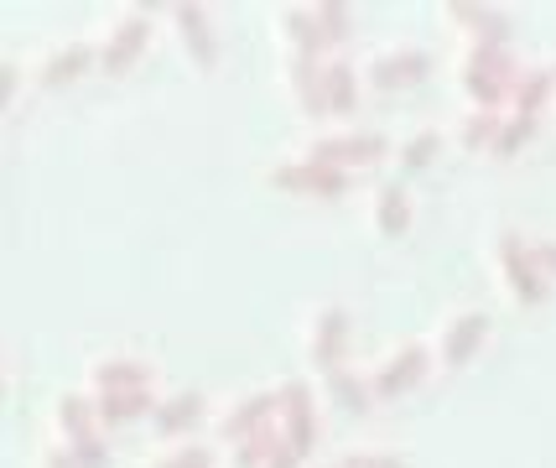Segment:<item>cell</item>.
I'll return each mask as SVG.
<instances>
[{
  "mask_svg": "<svg viewBox=\"0 0 556 468\" xmlns=\"http://www.w3.org/2000/svg\"><path fill=\"white\" fill-rule=\"evenodd\" d=\"M307 349H313V359L323 365V370H339L343 349H349V313H343V307H323V313L313 318V339H307Z\"/></svg>",
  "mask_w": 556,
  "mask_h": 468,
  "instance_id": "6da1fadb",
  "label": "cell"
},
{
  "mask_svg": "<svg viewBox=\"0 0 556 468\" xmlns=\"http://www.w3.org/2000/svg\"><path fill=\"white\" fill-rule=\"evenodd\" d=\"M146 31H151V22H146V16L115 22V26H110V37L99 42V63H104V68H115V74H121V68H130V63L141 58V48H146Z\"/></svg>",
  "mask_w": 556,
  "mask_h": 468,
  "instance_id": "7a4b0ae2",
  "label": "cell"
},
{
  "mask_svg": "<svg viewBox=\"0 0 556 468\" xmlns=\"http://www.w3.org/2000/svg\"><path fill=\"white\" fill-rule=\"evenodd\" d=\"M484 333H489L484 313H463V318H453L447 328H442V344H437V354H442L447 365H463L473 349L484 344Z\"/></svg>",
  "mask_w": 556,
  "mask_h": 468,
  "instance_id": "3957f363",
  "label": "cell"
},
{
  "mask_svg": "<svg viewBox=\"0 0 556 468\" xmlns=\"http://www.w3.org/2000/svg\"><path fill=\"white\" fill-rule=\"evenodd\" d=\"M421 375H427V349H401L395 359H386L380 370L369 375V391L390 395V391H401V385H412V380H421Z\"/></svg>",
  "mask_w": 556,
  "mask_h": 468,
  "instance_id": "277c9868",
  "label": "cell"
},
{
  "mask_svg": "<svg viewBox=\"0 0 556 468\" xmlns=\"http://www.w3.org/2000/svg\"><path fill=\"white\" fill-rule=\"evenodd\" d=\"M94 412H99V427H115V421H130L141 412H156V406H151V391L136 385V391H99Z\"/></svg>",
  "mask_w": 556,
  "mask_h": 468,
  "instance_id": "5b68a950",
  "label": "cell"
},
{
  "mask_svg": "<svg viewBox=\"0 0 556 468\" xmlns=\"http://www.w3.org/2000/svg\"><path fill=\"white\" fill-rule=\"evenodd\" d=\"M172 16H177V31H182V42L193 48V58H198V63H203V68H214L218 42H214V31H208V16H203L198 5H177Z\"/></svg>",
  "mask_w": 556,
  "mask_h": 468,
  "instance_id": "8992f818",
  "label": "cell"
},
{
  "mask_svg": "<svg viewBox=\"0 0 556 468\" xmlns=\"http://www.w3.org/2000/svg\"><path fill=\"white\" fill-rule=\"evenodd\" d=\"M89 385L99 391H136V385H151V370L136 365V359H99L94 375H89Z\"/></svg>",
  "mask_w": 556,
  "mask_h": 468,
  "instance_id": "52a82bcc",
  "label": "cell"
},
{
  "mask_svg": "<svg viewBox=\"0 0 556 468\" xmlns=\"http://www.w3.org/2000/svg\"><path fill=\"white\" fill-rule=\"evenodd\" d=\"M323 89H328V104L333 110H354L359 104V74L349 68V63H323Z\"/></svg>",
  "mask_w": 556,
  "mask_h": 468,
  "instance_id": "ba28073f",
  "label": "cell"
},
{
  "mask_svg": "<svg viewBox=\"0 0 556 468\" xmlns=\"http://www.w3.org/2000/svg\"><path fill=\"white\" fill-rule=\"evenodd\" d=\"M99 58V48H84V42H68V48H58L48 58V68H42V84H63V78L84 74L89 63Z\"/></svg>",
  "mask_w": 556,
  "mask_h": 468,
  "instance_id": "9c48e42d",
  "label": "cell"
},
{
  "mask_svg": "<svg viewBox=\"0 0 556 468\" xmlns=\"http://www.w3.org/2000/svg\"><path fill=\"white\" fill-rule=\"evenodd\" d=\"M552 89H556L552 74H520L515 78V115L535 121V115H541V104L552 99Z\"/></svg>",
  "mask_w": 556,
  "mask_h": 468,
  "instance_id": "30bf717a",
  "label": "cell"
},
{
  "mask_svg": "<svg viewBox=\"0 0 556 468\" xmlns=\"http://www.w3.org/2000/svg\"><path fill=\"white\" fill-rule=\"evenodd\" d=\"M412 224V203L401 188H380L375 193V229H386V235H401Z\"/></svg>",
  "mask_w": 556,
  "mask_h": 468,
  "instance_id": "8fae6325",
  "label": "cell"
},
{
  "mask_svg": "<svg viewBox=\"0 0 556 468\" xmlns=\"http://www.w3.org/2000/svg\"><path fill=\"white\" fill-rule=\"evenodd\" d=\"M276 417H281V427L313 421V391H307L302 380H287V385H276Z\"/></svg>",
  "mask_w": 556,
  "mask_h": 468,
  "instance_id": "7c38bea8",
  "label": "cell"
},
{
  "mask_svg": "<svg viewBox=\"0 0 556 468\" xmlns=\"http://www.w3.org/2000/svg\"><path fill=\"white\" fill-rule=\"evenodd\" d=\"M198 412H203V401H198L193 391H182V395H172V401H162L151 417H156V427L162 432H182V427H193Z\"/></svg>",
  "mask_w": 556,
  "mask_h": 468,
  "instance_id": "4fadbf2b",
  "label": "cell"
},
{
  "mask_svg": "<svg viewBox=\"0 0 556 468\" xmlns=\"http://www.w3.org/2000/svg\"><path fill=\"white\" fill-rule=\"evenodd\" d=\"M328 395L339 401V406H364V395H375L369 391V380L364 375H354V370H328Z\"/></svg>",
  "mask_w": 556,
  "mask_h": 468,
  "instance_id": "5bb4252c",
  "label": "cell"
},
{
  "mask_svg": "<svg viewBox=\"0 0 556 468\" xmlns=\"http://www.w3.org/2000/svg\"><path fill=\"white\" fill-rule=\"evenodd\" d=\"M463 141H468V147H494V141H500V115L473 110V115L463 121Z\"/></svg>",
  "mask_w": 556,
  "mask_h": 468,
  "instance_id": "9a60e30c",
  "label": "cell"
},
{
  "mask_svg": "<svg viewBox=\"0 0 556 468\" xmlns=\"http://www.w3.org/2000/svg\"><path fill=\"white\" fill-rule=\"evenodd\" d=\"M343 147H349V167H364V162H375V156L386 151V136H375V130H349Z\"/></svg>",
  "mask_w": 556,
  "mask_h": 468,
  "instance_id": "2e32d148",
  "label": "cell"
},
{
  "mask_svg": "<svg viewBox=\"0 0 556 468\" xmlns=\"http://www.w3.org/2000/svg\"><path fill=\"white\" fill-rule=\"evenodd\" d=\"M317 182V167L302 156V162H287V167H276V188H287V193H313Z\"/></svg>",
  "mask_w": 556,
  "mask_h": 468,
  "instance_id": "e0dca14e",
  "label": "cell"
},
{
  "mask_svg": "<svg viewBox=\"0 0 556 468\" xmlns=\"http://www.w3.org/2000/svg\"><path fill=\"white\" fill-rule=\"evenodd\" d=\"M313 22L323 31V42H339L343 31H349V11L343 5H313Z\"/></svg>",
  "mask_w": 556,
  "mask_h": 468,
  "instance_id": "ac0fdd59",
  "label": "cell"
},
{
  "mask_svg": "<svg viewBox=\"0 0 556 468\" xmlns=\"http://www.w3.org/2000/svg\"><path fill=\"white\" fill-rule=\"evenodd\" d=\"M437 151V136L432 130H416V136H406V147H401V167H427Z\"/></svg>",
  "mask_w": 556,
  "mask_h": 468,
  "instance_id": "d6986e66",
  "label": "cell"
},
{
  "mask_svg": "<svg viewBox=\"0 0 556 468\" xmlns=\"http://www.w3.org/2000/svg\"><path fill=\"white\" fill-rule=\"evenodd\" d=\"M531 125L535 121H526V115H509V121H500V141H494V151H520V141L531 136Z\"/></svg>",
  "mask_w": 556,
  "mask_h": 468,
  "instance_id": "ffe728a7",
  "label": "cell"
},
{
  "mask_svg": "<svg viewBox=\"0 0 556 468\" xmlns=\"http://www.w3.org/2000/svg\"><path fill=\"white\" fill-rule=\"evenodd\" d=\"M73 453H78V464L84 468H104L110 464V453H104V443H99V432H89V438H73Z\"/></svg>",
  "mask_w": 556,
  "mask_h": 468,
  "instance_id": "44dd1931",
  "label": "cell"
},
{
  "mask_svg": "<svg viewBox=\"0 0 556 468\" xmlns=\"http://www.w3.org/2000/svg\"><path fill=\"white\" fill-rule=\"evenodd\" d=\"M151 468H208V447H177L167 458H156Z\"/></svg>",
  "mask_w": 556,
  "mask_h": 468,
  "instance_id": "7402d4cb",
  "label": "cell"
},
{
  "mask_svg": "<svg viewBox=\"0 0 556 468\" xmlns=\"http://www.w3.org/2000/svg\"><path fill=\"white\" fill-rule=\"evenodd\" d=\"M343 182H349V173H343V167H317L313 193H317V198H339V193H343Z\"/></svg>",
  "mask_w": 556,
  "mask_h": 468,
  "instance_id": "603a6c76",
  "label": "cell"
},
{
  "mask_svg": "<svg viewBox=\"0 0 556 468\" xmlns=\"http://www.w3.org/2000/svg\"><path fill=\"white\" fill-rule=\"evenodd\" d=\"M42 464H48V468H84V464H78V453H73L68 443H63V447H48V458H42Z\"/></svg>",
  "mask_w": 556,
  "mask_h": 468,
  "instance_id": "cb8c5ba5",
  "label": "cell"
},
{
  "mask_svg": "<svg viewBox=\"0 0 556 468\" xmlns=\"http://www.w3.org/2000/svg\"><path fill=\"white\" fill-rule=\"evenodd\" d=\"M296 464H302V458H296V453H291V447L281 443L276 453H270V464H266V468H296Z\"/></svg>",
  "mask_w": 556,
  "mask_h": 468,
  "instance_id": "d4e9b609",
  "label": "cell"
},
{
  "mask_svg": "<svg viewBox=\"0 0 556 468\" xmlns=\"http://www.w3.org/2000/svg\"><path fill=\"white\" fill-rule=\"evenodd\" d=\"M328 468H343V464H328Z\"/></svg>",
  "mask_w": 556,
  "mask_h": 468,
  "instance_id": "484cf974",
  "label": "cell"
},
{
  "mask_svg": "<svg viewBox=\"0 0 556 468\" xmlns=\"http://www.w3.org/2000/svg\"><path fill=\"white\" fill-rule=\"evenodd\" d=\"M552 78H556V74H552Z\"/></svg>",
  "mask_w": 556,
  "mask_h": 468,
  "instance_id": "4316f807",
  "label": "cell"
}]
</instances>
